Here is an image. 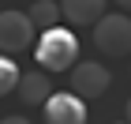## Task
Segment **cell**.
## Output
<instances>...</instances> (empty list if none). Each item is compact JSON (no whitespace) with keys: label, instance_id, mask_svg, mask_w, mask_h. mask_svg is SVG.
Masks as SVG:
<instances>
[{"label":"cell","instance_id":"6da1fadb","mask_svg":"<svg viewBox=\"0 0 131 124\" xmlns=\"http://www.w3.org/2000/svg\"><path fill=\"white\" fill-rule=\"evenodd\" d=\"M34 60H38V68H49V75L52 72H71L75 60H79V38L71 34V26L41 30L38 45H34Z\"/></svg>","mask_w":131,"mask_h":124},{"label":"cell","instance_id":"7a4b0ae2","mask_svg":"<svg viewBox=\"0 0 131 124\" xmlns=\"http://www.w3.org/2000/svg\"><path fill=\"white\" fill-rule=\"evenodd\" d=\"M94 45L109 60H120L131 53V15L127 11H109L94 23Z\"/></svg>","mask_w":131,"mask_h":124},{"label":"cell","instance_id":"3957f363","mask_svg":"<svg viewBox=\"0 0 131 124\" xmlns=\"http://www.w3.org/2000/svg\"><path fill=\"white\" fill-rule=\"evenodd\" d=\"M38 45V26L30 23L26 11H0V53L4 56H15V53H26Z\"/></svg>","mask_w":131,"mask_h":124},{"label":"cell","instance_id":"277c9868","mask_svg":"<svg viewBox=\"0 0 131 124\" xmlns=\"http://www.w3.org/2000/svg\"><path fill=\"white\" fill-rule=\"evenodd\" d=\"M109 87H112V72L105 68V64H97V60H82V64H75V68H71V90L79 94L82 102H86V98H101Z\"/></svg>","mask_w":131,"mask_h":124},{"label":"cell","instance_id":"5b68a950","mask_svg":"<svg viewBox=\"0 0 131 124\" xmlns=\"http://www.w3.org/2000/svg\"><path fill=\"white\" fill-rule=\"evenodd\" d=\"M41 109H45V124H86V102L75 90H56Z\"/></svg>","mask_w":131,"mask_h":124},{"label":"cell","instance_id":"8992f818","mask_svg":"<svg viewBox=\"0 0 131 124\" xmlns=\"http://www.w3.org/2000/svg\"><path fill=\"white\" fill-rule=\"evenodd\" d=\"M15 90H19V98H23V105H45L52 98V83H49V72H26V75H19V87H15Z\"/></svg>","mask_w":131,"mask_h":124},{"label":"cell","instance_id":"52a82bcc","mask_svg":"<svg viewBox=\"0 0 131 124\" xmlns=\"http://www.w3.org/2000/svg\"><path fill=\"white\" fill-rule=\"evenodd\" d=\"M60 15L71 26H94L105 15V0H60Z\"/></svg>","mask_w":131,"mask_h":124},{"label":"cell","instance_id":"ba28073f","mask_svg":"<svg viewBox=\"0 0 131 124\" xmlns=\"http://www.w3.org/2000/svg\"><path fill=\"white\" fill-rule=\"evenodd\" d=\"M30 15V23L38 26V30H52V26H60V0H34V8L26 11Z\"/></svg>","mask_w":131,"mask_h":124},{"label":"cell","instance_id":"9c48e42d","mask_svg":"<svg viewBox=\"0 0 131 124\" xmlns=\"http://www.w3.org/2000/svg\"><path fill=\"white\" fill-rule=\"evenodd\" d=\"M15 87H19V68H15L11 56L0 53V94H11Z\"/></svg>","mask_w":131,"mask_h":124},{"label":"cell","instance_id":"30bf717a","mask_svg":"<svg viewBox=\"0 0 131 124\" xmlns=\"http://www.w3.org/2000/svg\"><path fill=\"white\" fill-rule=\"evenodd\" d=\"M0 124H30V120H26V117H4Z\"/></svg>","mask_w":131,"mask_h":124},{"label":"cell","instance_id":"8fae6325","mask_svg":"<svg viewBox=\"0 0 131 124\" xmlns=\"http://www.w3.org/2000/svg\"><path fill=\"white\" fill-rule=\"evenodd\" d=\"M124 120L131 124V98H127V105H124Z\"/></svg>","mask_w":131,"mask_h":124},{"label":"cell","instance_id":"7c38bea8","mask_svg":"<svg viewBox=\"0 0 131 124\" xmlns=\"http://www.w3.org/2000/svg\"><path fill=\"white\" fill-rule=\"evenodd\" d=\"M116 4H120V8H124V11H131V0H116Z\"/></svg>","mask_w":131,"mask_h":124},{"label":"cell","instance_id":"4fadbf2b","mask_svg":"<svg viewBox=\"0 0 131 124\" xmlns=\"http://www.w3.org/2000/svg\"><path fill=\"white\" fill-rule=\"evenodd\" d=\"M116 124H127V120H116Z\"/></svg>","mask_w":131,"mask_h":124}]
</instances>
